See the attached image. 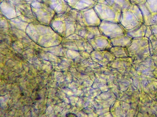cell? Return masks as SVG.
<instances>
[{"label":"cell","mask_w":157,"mask_h":117,"mask_svg":"<svg viewBox=\"0 0 157 117\" xmlns=\"http://www.w3.org/2000/svg\"><path fill=\"white\" fill-rule=\"evenodd\" d=\"M151 29L152 33H153L154 35L157 34V24L151 25L149 26Z\"/></svg>","instance_id":"cell-10"},{"label":"cell","mask_w":157,"mask_h":117,"mask_svg":"<svg viewBox=\"0 0 157 117\" xmlns=\"http://www.w3.org/2000/svg\"><path fill=\"white\" fill-rule=\"evenodd\" d=\"M120 23L127 30L144 23L142 13L138 6L131 4L127 11L121 13Z\"/></svg>","instance_id":"cell-1"},{"label":"cell","mask_w":157,"mask_h":117,"mask_svg":"<svg viewBox=\"0 0 157 117\" xmlns=\"http://www.w3.org/2000/svg\"><path fill=\"white\" fill-rule=\"evenodd\" d=\"M106 2L120 13L127 11L131 3L129 0H105Z\"/></svg>","instance_id":"cell-8"},{"label":"cell","mask_w":157,"mask_h":117,"mask_svg":"<svg viewBox=\"0 0 157 117\" xmlns=\"http://www.w3.org/2000/svg\"><path fill=\"white\" fill-rule=\"evenodd\" d=\"M97 3L94 0H73L72 8L78 12H83L94 8Z\"/></svg>","instance_id":"cell-7"},{"label":"cell","mask_w":157,"mask_h":117,"mask_svg":"<svg viewBox=\"0 0 157 117\" xmlns=\"http://www.w3.org/2000/svg\"><path fill=\"white\" fill-rule=\"evenodd\" d=\"M121 27L124 32V34L131 38H143L145 36L147 27L144 23H140L136 27L130 30H127L121 24Z\"/></svg>","instance_id":"cell-6"},{"label":"cell","mask_w":157,"mask_h":117,"mask_svg":"<svg viewBox=\"0 0 157 117\" xmlns=\"http://www.w3.org/2000/svg\"><path fill=\"white\" fill-rule=\"evenodd\" d=\"M132 5H137L145 2V0H129Z\"/></svg>","instance_id":"cell-9"},{"label":"cell","mask_w":157,"mask_h":117,"mask_svg":"<svg viewBox=\"0 0 157 117\" xmlns=\"http://www.w3.org/2000/svg\"><path fill=\"white\" fill-rule=\"evenodd\" d=\"M101 22L94 8L83 12L78 11L76 23L82 27L99 26Z\"/></svg>","instance_id":"cell-4"},{"label":"cell","mask_w":157,"mask_h":117,"mask_svg":"<svg viewBox=\"0 0 157 117\" xmlns=\"http://www.w3.org/2000/svg\"><path fill=\"white\" fill-rule=\"evenodd\" d=\"M66 117H75L76 116V115H74L73 114H71V113H68V114H67L66 115Z\"/></svg>","instance_id":"cell-11"},{"label":"cell","mask_w":157,"mask_h":117,"mask_svg":"<svg viewBox=\"0 0 157 117\" xmlns=\"http://www.w3.org/2000/svg\"><path fill=\"white\" fill-rule=\"evenodd\" d=\"M98 27L101 34L109 38L112 39L124 35L120 23L101 21Z\"/></svg>","instance_id":"cell-5"},{"label":"cell","mask_w":157,"mask_h":117,"mask_svg":"<svg viewBox=\"0 0 157 117\" xmlns=\"http://www.w3.org/2000/svg\"><path fill=\"white\" fill-rule=\"evenodd\" d=\"M137 5L142 12L144 24H157V0H145Z\"/></svg>","instance_id":"cell-3"},{"label":"cell","mask_w":157,"mask_h":117,"mask_svg":"<svg viewBox=\"0 0 157 117\" xmlns=\"http://www.w3.org/2000/svg\"><path fill=\"white\" fill-rule=\"evenodd\" d=\"M95 1H96V2H97L98 0H94Z\"/></svg>","instance_id":"cell-12"},{"label":"cell","mask_w":157,"mask_h":117,"mask_svg":"<svg viewBox=\"0 0 157 117\" xmlns=\"http://www.w3.org/2000/svg\"><path fill=\"white\" fill-rule=\"evenodd\" d=\"M94 8L101 21L120 23L121 13L109 5L105 0H98Z\"/></svg>","instance_id":"cell-2"}]
</instances>
